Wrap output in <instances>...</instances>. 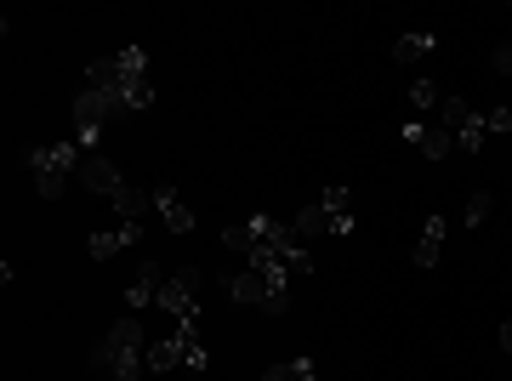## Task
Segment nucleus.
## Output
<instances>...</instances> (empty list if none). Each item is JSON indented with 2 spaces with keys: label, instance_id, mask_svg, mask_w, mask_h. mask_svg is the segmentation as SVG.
Segmentation results:
<instances>
[{
  "label": "nucleus",
  "instance_id": "aec40b11",
  "mask_svg": "<svg viewBox=\"0 0 512 381\" xmlns=\"http://www.w3.org/2000/svg\"><path fill=\"white\" fill-rule=\"evenodd\" d=\"M490 211H495V200H490V194H473V200H467V228H478V222L490 217Z\"/></svg>",
  "mask_w": 512,
  "mask_h": 381
},
{
  "label": "nucleus",
  "instance_id": "0eeeda50",
  "mask_svg": "<svg viewBox=\"0 0 512 381\" xmlns=\"http://www.w3.org/2000/svg\"><path fill=\"white\" fill-rule=\"evenodd\" d=\"M228 296H234V302H245V308L274 313V319L291 308V291H285V285H274V279H262V273H234V279H228Z\"/></svg>",
  "mask_w": 512,
  "mask_h": 381
},
{
  "label": "nucleus",
  "instance_id": "412c9836",
  "mask_svg": "<svg viewBox=\"0 0 512 381\" xmlns=\"http://www.w3.org/2000/svg\"><path fill=\"white\" fill-rule=\"evenodd\" d=\"M410 103H416V109L439 103V86H433V80H416V86H410Z\"/></svg>",
  "mask_w": 512,
  "mask_h": 381
},
{
  "label": "nucleus",
  "instance_id": "f03ea898",
  "mask_svg": "<svg viewBox=\"0 0 512 381\" xmlns=\"http://www.w3.org/2000/svg\"><path fill=\"white\" fill-rule=\"evenodd\" d=\"M86 86L92 91H120L137 109H154V86H148V52L143 46H126L120 57H97L92 69H86Z\"/></svg>",
  "mask_w": 512,
  "mask_h": 381
},
{
  "label": "nucleus",
  "instance_id": "7ed1b4c3",
  "mask_svg": "<svg viewBox=\"0 0 512 381\" xmlns=\"http://www.w3.org/2000/svg\"><path fill=\"white\" fill-rule=\"evenodd\" d=\"M92 364H97V370H109L114 381H137V376H143L148 359H143V325H137V313H126V319L97 342Z\"/></svg>",
  "mask_w": 512,
  "mask_h": 381
},
{
  "label": "nucleus",
  "instance_id": "9d476101",
  "mask_svg": "<svg viewBox=\"0 0 512 381\" xmlns=\"http://www.w3.org/2000/svg\"><path fill=\"white\" fill-rule=\"evenodd\" d=\"M154 211H160L165 217V228H171V234H194V211H188L183 205V194H177V188H154Z\"/></svg>",
  "mask_w": 512,
  "mask_h": 381
},
{
  "label": "nucleus",
  "instance_id": "6e6552de",
  "mask_svg": "<svg viewBox=\"0 0 512 381\" xmlns=\"http://www.w3.org/2000/svg\"><path fill=\"white\" fill-rule=\"evenodd\" d=\"M439 109H444V126H450V137H456L467 154H478V148H484V137H490V131H484V114L467 109L461 97H439Z\"/></svg>",
  "mask_w": 512,
  "mask_h": 381
},
{
  "label": "nucleus",
  "instance_id": "dca6fc26",
  "mask_svg": "<svg viewBox=\"0 0 512 381\" xmlns=\"http://www.w3.org/2000/svg\"><path fill=\"white\" fill-rule=\"evenodd\" d=\"M433 46H439V35H427V29H421V35H399L393 40V57H399V63H416V57H427Z\"/></svg>",
  "mask_w": 512,
  "mask_h": 381
},
{
  "label": "nucleus",
  "instance_id": "ddd939ff",
  "mask_svg": "<svg viewBox=\"0 0 512 381\" xmlns=\"http://www.w3.org/2000/svg\"><path fill=\"white\" fill-rule=\"evenodd\" d=\"M177 364H188V342H183V330L148 347V370H154V376H165V370H177Z\"/></svg>",
  "mask_w": 512,
  "mask_h": 381
},
{
  "label": "nucleus",
  "instance_id": "1a4fd4ad",
  "mask_svg": "<svg viewBox=\"0 0 512 381\" xmlns=\"http://www.w3.org/2000/svg\"><path fill=\"white\" fill-rule=\"evenodd\" d=\"M80 182H86V188H92V194H103V200H120V194H126V177H120V171H114L109 160H103V154H86V160H80Z\"/></svg>",
  "mask_w": 512,
  "mask_h": 381
},
{
  "label": "nucleus",
  "instance_id": "b1692460",
  "mask_svg": "<svg viewBox=\"0 0 512 381\" xmlns=\"http://www.w3.org/2000/svg\"><path fill=\"white\" fill-rule=\"evenodd\" d=\"M501 347H507V353H512V319H507V325H501Z\"/></svg>",
  "mask_w": 512,
  "mask_h": 381
},
{
  "label": "nucleus",
  "instance_id": "4468645a",
  "mask_svg": "<svg viewBox=\"0 0 512 381\" xmlns=\"http://www.w3.org/2000/svg\"><path fill=\"white\" fill-rule=\"evenodd\" d=\"M160 285H165V273L154 268V262H143V268H137V279H131V291H126L131 313L148 308V302H160Z\"/></svg>",
  "mask_w": 512,
  "mask_h": 381
},
{
  "label": "nucleus",
  "instance_id": "6ab92c4d",
  "mask_svg": "<svg viewBox=\"0 0 512 381\" xmlns=\"http://www.w3.org/2000/svg\"><path fill=\"white\" fill-rule=\"evenodd\" d=\"M325 228H330V222H325V211H319V205H308V211L291 222V234H296V239H313V234H325Z\"/></svg>",
  "mask_w": 512,
  "mask_h": 381
},
{
  "label": "nucleus",
  "instance_id": "a211bd4d",
  "mask_svg": "<svg viewBox=\"0 0 512 381\" xmlns=\"http://www.w3.org/2000/svg\"><path fill=\"white\" fill-rule=\"evenodd\" d=\"M148 205H154V194H143V188H131V182H126V194L114 200V211H120L126 222H143V217H148Z\"/></svg>",
  "mask_w": 512,
  "mask_h": 381
},
{
  "label": "nucleus",
  "instance_id": "9b49d317",
  "mask_svg": "<svg viewBox=\"0 0 512 381\" xmlns=\"http://www.w3.org/2000/svg\"><path fill=\"white\" fill-rule=\"evenodd\" d=\"M404 143H410V148H421V160H444V154L456 148V137H450V131L421 126V120H410V126H404Z\"/></svg>",
  "mask_w": 512,
  "mask_h": 381
},
{
  "label": "nucleus",
  "instance_id": "f257e3e1",
  "mask_svg": "<svg viewBox=\"0 0 512 381\" xmlns=\"http://www.w3.org/2000/svg\"><path fill=\"white\" fill-rule=\"evenodd\" d=\"M222 245H234V251H245V256L274 251L291 273H313V256L302 251V239H296L279 217H268V211H262V217H245V222H228V228H222Z\"/></svg>",
  "mask_w": 512,
  "mask_h": 381
},
{
  "label": "nucleus",
  "instance_id": "5701e85b",
  "mask_svg": "<svg viewBox=\"0 0 512 381\" xmlns=\"http://www.w3.org/2000/svg\"><path fill=\"white\" fill-rule=\"evenodd\" d=\"M495 69H501V74H512V46H501V52H495Z\"/></svg>",
  "mask_w": 512,
  "mask_h": 381
},
{
  "label": "nucleus",
  "instance_id": "4be33fe9",
  "mask_svg": "<svg viewBox=\"0 0 512 381\" xmlns=\"http://www.w3.org/2000/svg\"><path fill=\"white\" fill-rule=\"evenodd\" d=\"M484 131H512V109H490L484 114Z\"/></svg>",
  "mask_w": 512,
  "mask_h": 381
},
{
  "label": "nucleus",
  "instance_id": "2eb2a0df",
  "mask_svg": "<svg viewBox=\"0 0 512 381\" xmlns=\"http://www.w3.org/2000/svg\"><path fill=\"white\" fill-rule=\"evenodd\" d=\"M439 245H444V217L433 211L427 217V228H421V245H416V268H433L439 262Z\"/></svg>",
  "mask_w": 512,
  "mask_h": 381
},
{
  "label": "nucleus",
  "instance_id": "39448f33",
  "mask_svg": "<svg viewBox=\"0 0 512 381\" xmlns=\"http://www.w3.org/2000/svg\"><path fill=\"white\" fill-rule=\"evenodd\" d=\"M120 114H131V103L120 97V91H80L74 97V143L92 148L97 137H103V120H120Z\"/></svg>",
  "mask_w": 512,
  "mask_h": 381
},
{
  "label": "nucleus",
  "instance_id": "f8f14e48",
  "mask_svg": "<svg viewBox=\"0 0 512 381\" xmlns=\"http://www.w3.org/2000/svg\"><path fill=\"white\" fill-rule=\"evenodd\" d=\"M319 211H325L330 234H353V194H348V188H325Z\"/></svg>",
  "mask_w": 512,
  "mask_h": 381
},
{
  "label": "nucleus",
  "instance_id": "20e7f679",
  "mask_svg": "<svg viewBox=\"0 0 512 381\" xmlns=\"http://www.w3.org/2000/svg\"><path fill=\"white\" fill-rule=\"evenodd\" d=\"M80 143H57V148H29L23 165H29V177H35V194L40 200H63V182L69 171H80Z\"/></svg>",
  "mask_w": 512,
  "mask_h": 381
},
{
  "label": "nucleus",
  "instance_id": "f3484780",
  "mask_svg": "<svg viewBox=\"0 0 512 381\" xmlns=\"http://www.w3.org/2000/svg\"><path fill=\"white\" fill-rule=\"evenodd\" d=\"M262 381H319V370H313V359H291V364H268Z\"/></svg>",
  "mask_w": 512,
  "mask_h": 381
},
{
  "label": "nucleus",
  "instance_id": "423d86ee",
  "mask_svg": "<svg viewBox=\"0 0 512 381\" xmlns=\"http://www.w3.org/2000/svg\"><path fill=\"white\" fill-rule=\"evenodd\" d=\"M194 291H200V268L171 273V279L160 285V308L177 319V330H194V325H200V296H194Z\"/></svg>",
  "mask_w": 512,
  "mask_h": 381
}]
</instances>
